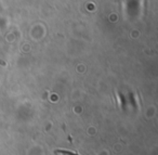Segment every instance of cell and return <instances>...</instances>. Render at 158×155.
<instances>
[{
  "label": "cell",
  "instance_id": "obj_1",
  "mask_svg": "<svg viewBox=\"0 0 158 155\" xmlns=\"http://www.w3.org/2000/svg\"><path fill=\"white\" fill-rule=\"evenodd\" d=\"M57 155H76L73 152H67V151H56Z\"/></svg>",
  "mask_w": 158,
  "mask_h": 155
}]
</instances>
